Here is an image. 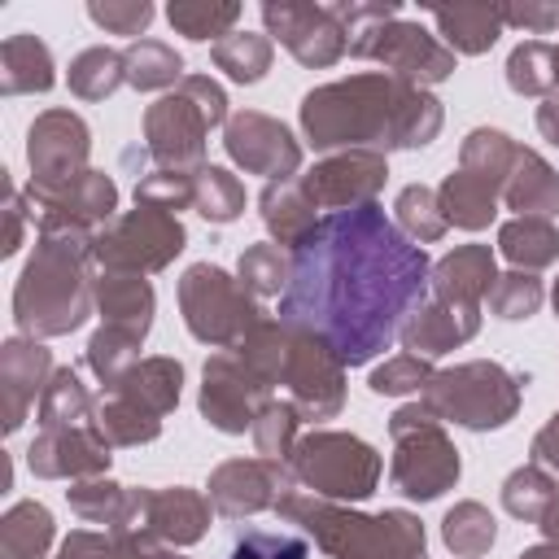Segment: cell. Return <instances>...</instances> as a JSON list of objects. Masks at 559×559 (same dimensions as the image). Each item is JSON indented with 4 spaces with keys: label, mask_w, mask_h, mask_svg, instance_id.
I'll use <instances>...</instances> for the list:
<instances>
[{
    "label": "cell",
    "mask_w": 559,
    "mask_h": 559,
    "mask_svg": "<svg viewBox=\"0 0 559 559\" xmlns=\"http://www.w3.org/2000/svg\"><path fill=\"white\" fill-rule=\"evenodd\" d=\"M231 559H306V542L284 533H245Z\"/></svg>",
    "instance_id": "cell-1"
}]
</instances>
